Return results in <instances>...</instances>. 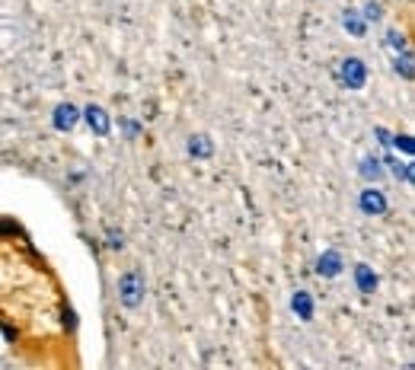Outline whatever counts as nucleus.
Listing matches in <instances>:
<instances>
[{"label":"nucleus","mask_w":415,"mask_h":370,"mask_svg":"<svg viewBox=\"0 0 415 370\" xmlns=\"http://www.w3.org/2000/svg\"><path fill=\"white\" fill-rule=\"evenodd\" d=\"M77 121H80V109L74 106V102H61V106H54V112H52V125H54V131H74L77 128Z\"/></svg>","instance_id":"nucleus-5"},{"label":"nucleus","mask_w":415,"mask_h":370,"mask_svg":"<svg viewBox=\"0 0 415 370\" xmlns=\"http://www.w3.org/2000/svg\"><path fill=\"white\" fill-rule=\"evenodd\" d=\"M106 246L109 249H121L125 246V233L121 230H106Z\"/></svg>","instance_id":"nucleus-17"},{"label":"nucleus","mask_w":415,"mask_h":370,"mask_svg":"<svg viewBox=\"0 0 415 370\" xmlns=\"http://www.w3.org/2000/svg\"><path fill=\"white\" fill-rule=\"evenodd\" d=\"M339 80L345 84V90H361L368 84V64L361 58H345L339 64Z\"/></svg>","instance_id":"nucleus-2"},{"label":"nucleus","mask_w":415,"mask_h":370,"mask_svg":"<svg viewBox=\"0 0 415 370\" xmlns=\"http://www.w3.org/2000/svg\"><path fill=\"white\" fill-rule=\"evenodd\" d=\"M342 26L348 29V36L355 38H364V32H368V20L361 16V10H345L342 13Z\"/></svg>","instance_id":"nucleus-8"},{"label":"nucleus","mask_w":415,"mask_h":370,"mask_svg":"<svg viewBox=\"0 0 415 370\" xmlns=\"http://www.w3.org/2000/svg\"><path fill=\"white\" fill-rule=\"evenodd\" d=\"M137 131H141V125H137V121H125V137H128V141H135Z\"/></svg>","instance_id":"nucleus-18"},{"label":"nucleus","mask_w":415,"mask_h":370,"mask_svg":"<svg viewBox=\"0 0 415 370\" xmlns=\"http://www.w3.org/2000/svg\"><path fill=\"white\" fill-rule=\"evenodd\" d=\"M189 153L195 160H208L214 153V144H211V137L208 134H192L189 137Z\"/></svg>","instance_id":"nucleus-10"},{"label":"nucleus","mask_w":415,"mask_h":370,"mask_svg":"<svg viewBox=\"0 0 415 370\" xmlns=\"http://www.w3.org/2000/svg\"><path fill=\"white\" fill-rule=\"evenodd\" d=\"M358 208H361V214H368V217H380V214H386V195L377 185H368V189L358 192Z\"/></svg>","instance_id":"nucleus-3"},{"label":"nucleus","mask_w":415,"mask_h":370,"mask_svg":"<svg viewBox=\"0 0 415 370\" xmlns=\"http://www.w3.org/2000/svg\"><path fill=\"white\" fill-rule=\"evenodd\" d=\"M374 134L380 137V144H384V147H390V131H386V128H377Z\"/></svg>","instance_id":"nucleus-19"},{"label":"nucleus","mask_w":415,"mask_h":370,"mask_svg":"<svg viewBox=\"0 0 415 370\" xmlns=\"http://www.w3.org/2000/svg\"><path fill=\"white\" fill-rule=\"evenodd\" d=\"M390 144L396 147V151L406 153V157H412V153H415V144H412V137H409V134H396V137H390Z\"/></svg>","instance_id":"nucleus-16"},{"label":"nucleus","mask_w":415,"mask_h":370,"mask_svg":"<svg viewBox=\"0 0 415 370\" xmlns=\"http://www.w3.org/2000/svg\"><path fill=\"white\" fill-rule=\"evenodd\" d=\"M393 70L402 74V80H412V52H396L393 54Z\"/></svg>","instance_id":"nucleus-12"},{"label":"nucleus","mask_w":415,"mask_h":370,"mask_svg":"<svg viewBox=\"0 0 415 370\" xmlns=\"http://www.w3.org/2000/svg\"><path fill=\"white\" fill-rule=\"evenodd\" d=\"M355 284H358V291H361V294H374V291H377V284H380V278L377 275H374V268H370V265H355Z\"/></svg>","instance_id":"nucleus-7"},{"label":"nucleus","mask_w":415,"mask_h":370,"mask_svg":"<svg viewBox=\"0 0 415 370\" xmlns=\"http://www.w3.org/2000/svg\"><path fill=\"white\" fill-rule=\"evenodd\" d=\"M291 310H294L297 319H303V323L313 319V297H310V291H297V294L291 297Z\"/></svg>","instance_id":"nucleus-9"},{"label":"nucleus","mask_w":415,"mask_h":370,"mask_svg":"<svg viewBox=\"0 0 415 370\" xmlns=\"http://www.w3.org/2000/svg\"><path fill=\"white\" fill-rule=\"evenodd\" d=\"M386 167H390V173L396 176V179L400 182H406V185H412V163H400V160L396 157H386Z\"/></svg>","instance_id":"nucleus-13"},{"label":"nucleus","mask_w":415,"mask_h":370,"mask_svg":"<svg viewBox=\"0 0 415 370\" xmlns=\"http://www.w3.org/2000/svg\"><path fill=\"white\" fill-rule=\"evenodd\" d=\"M144 294H147V284H144V272L137 268H128V272L119 278V303L125 310H137L144 303Z\"/></svg>","instance_id":"nucleus-1"},{"label":"nucleus","mask_w":415,"mask_h":370,"mask_svg":"<svg viewBox=\"0 0 415 370\" xmlns=\"http://www.w3.org/2000/svg\"><path fill=\"white\" fill-rule=\"evenodd\" d=\"M80 118L90 125V131L93 134H99V137H106L109 131H112V118H109V112L103 106H86V109H80Z\"/></svg>","instance_id":"nucleus-4"},{"label":"nucleus","mask_w":415,"mask_h":370,"mask_svg":"<svg viewBox=\"0 0 415 370\" xmlns=\"http://www.w3.org/2000/svg\"><path fill=\"white\" fill-rule=\"evenodd\" d=\"M358 173H361L368 182H380V179H384V163H380L377 157H361V167H358Z\"/></svg>","instance_id":"nucleus-11"},{"label":"nucleus","mask_w":415,"mask_h":370,"mask_svg":"<svg viewBox=\"0 0 415 370\" xmlns=\"http://www.w3.org/2000/svg\"><path fill=\"white\" fill-rule=\"evenodd\" d=\"M364 20H368V23H380V20H384V7H380L377 0H368V3H364Z\"/></svg>","instance_id":"nucleus-15"},{"label":"nucleus","mask_w":415,"mask_h":370,"mask_svg":"<svg viewBox=\"0 0 415 370\" xmlns=\"http://www.w3.org/2000/svg\"><path fill=\"white\" fill-rule=\"evenodd\" d=\"M386 48H390V52L393 54H396V52H406V36H402V32L400 29H386Z\"/></svg>","instance_id":"nucleus-14"},{"label":"nucleus","mask_w":415,"mask_h":370,"mask_svg":"<svg viewBox=\"0 0 415 370\" xmlns=\"http://www.w3.org/2000/svg\"><path fill=\"white\" fill-rule=\"evenodd\" d=\"M342 268H345V265H342V256L335 249H326L323 256L317 259V275L319 278H335Z\"/></svg>","instance_id":"nucleus-6"}]
</instances>
